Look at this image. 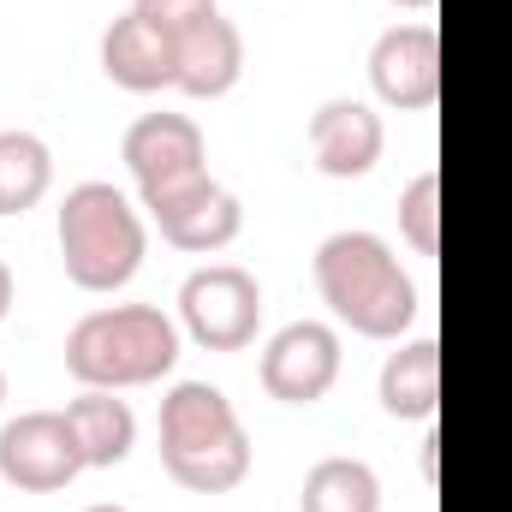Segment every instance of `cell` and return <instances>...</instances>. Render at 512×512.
Wrapping results in <instances>:
<instances>
[{
  "mask_svg": "<svg viewBox=\"0 0 512 512\" xmlns=\"http://www.w3.org/2000/svg\"><path fill=\"white\" fill-rule=\"evenodd\" d=\"M84 512H131V507H84Z\"/></svg>",
  "mask_w": 512,
  "mask_h": 512,
  "instance_id": "cell-23",
  "label": "cell"
},
{
  "mask_svg": "<svg viewBox=\"0 0 512 512\" xmlns=\"http://www.w3.org/2000/svg\"><path fill=\"white\" fill-rule=\"evenodd\" d=\"M66 423H72L78 453H84L90 471L126 465L131 447H137V417H131V405L114 393V387H84V393L66 405Z\"/></svg>",
  "mask_w": 512,
  "mask_h": 512,
  "instance_id": "cell-14",
  "label": "cell"
},
{
  "mask_svg": "<svg viewBox=\"0 0 512 512\" xmlns=\"http://www.w3.org/2000/svg\"><path fill=\"white\" fill-rule=\"evenodd\" d=\"M0 405H6V370H0Z\"/></svg>",
  "mask_w": 512,
  "mask_h": 512,
  "instance_id": "cell-24",
  "label": "cell"
},
{
  "mask_svg": "<svg viewBox=\"0 0 512 512\" xmlns=\"http://www.w3.org/2000/svg\"><path fill=\"white\" fill-rule=\"evenodd\" d=\"M382 411L399 423H429L441 405V346L435 340H405L399 352H387L382 364Z\"/></svg>",
  "mask_w": 512,
  "mask_h": 512,
  "instance_id": "cell-15",
  "label": "cell"
},
{
  "mask_svg": "<svg viewBox=\"0 0 512 512\" xmlns=\"http://www.w3.org/2000/svg\"><path fill=\"white\" fill-rule=\"evenodd\" d=\"M143 209H149V221L161 227V239H167L173 251H191V256L227 251V245L245 233L239 197H233L227 185H215L209 173H203V179H185V185H173V191L143 197Z\"/></svg>",
  "mask_w": 512,
  "mask_h": 512,
  "instance_id": "cell-7",
  "label": "cell"
},
{
  "mask_svg": "<svg viewBox=\"0 0 512 512\" xmlns=\"http://www.w3.org/2000/svg\"><path fill=\"white\" fill-rule=\"evenodd\" d=\"M370 84L387 108L423 114L441 96V36L435 24H393L370 48Z\"/></svg>",
  "mask_w": 512,
  "mask_h": 512,
  "instance_id": "cell-10",
  "label": "cell"
},
{
  "mask_svg": "<svg viewBox=\"0 0 512 512\" xmlns=\"http://www.w3.org/2000/svg\"><path fill=\"white\" fill-rule=\"evenodd\" d=\"M435 447H441V441H435V435H423V453H417V459H423V477H435Z\"/></svg>",
  "mask_w": 512,
  "mask_h": 512,
  "instance_id": "cell-21",
  "label": "cell"
},
{
  "mask_svg": "<svg viewBox=\"0 0 512 512\" xmlns=\"http://www.w3.org/2000/svg\"><path fill=\"white\" fill-rule=\"evenodd\" d=\"M298 512H382V477L364 459H346V453L316 459L304 471Z\"/></svg>",
  "mask_w": 512,
  "mask_h": 512,
  "instance_id": "cell-16",
  "label": "cell"
},
{
  "mask_svg": "<svg viewBox=\"0 0 512 512\" xmlns=\"http://www.w3.org/2000/svg\"><path fill=\"white\" fill-rule=\"evenodd\" d=\"M120 155H126L143 197L209 173V143H203V126L191 114H143V120H131Z\"/></svg>",
  "mask_w": 512,
  "mask_h": 512,
  "instance_id": "cell-9",
  "label": "cell"
},
{
  "mask_svg": "<svg viewBox=\"0 0 512 512\" xmlns=\"http://www.w3.org/2000/svg\"><path fill=\"white\" fill-rule=\"evenodd\" d=\"M262 393L280 405H316L340 382V334L328 322H286L262 346Z\"/></svg>",
  "mask_w": 512,
  "mask_h": 512,
  "instance_id": "cell-8",
  "label": "cell"
},
{
  "mask_svg": "<svg viewBox=\"0 0 512 512\" xmlns=\"http://www.w3.org/2000/svg\"><path fill=\"white\" fill-rule=\"evenodd\" d=\"M131 12H143V18H155L161 30H191L197 18H209V12H221L215 0H131Z\"/></svg>",
  "mask_w": 512,
  "mask_h": 512,
  "instance_id": "cell-19",
  "label": "cell"
},
{
  "mask_svg": "<svg viewBox=\"0 0 512 512\" xmlns=\"http://www.w3.org/2000/svg\"><path fill=\"white\" fill-rule=\"evenodd\" d=\"M179 322L203 352H245L262 328V286L239 262H209L179 286Z\"/></svg>",
  "mask_w": 512,
  "mask_h": 512,
  "instance_id": "cell-5",
  "label": "cell"
},
{
  "mask_svg": "<svg viewBox=\"0 0 512 512\" xmlns=\"http://www.w3.org/2000/svg\"><path fill=\"white\" fill-rule=\"evenodd\" d=\"M78 471H90V465L78 453L66 411H18L0 429V477L18 495H60L78 483Z\"/></svg>",
  "mask_w": 512,
  "mask_h": 512,
  "instance_id": "cell-6",
  "label": "cell"
},
{
  "mask_svg": "<svg viewBox=\"0 0 512 512\" xmlns=\"http://www.w3.org/2000/svg\"><path fill=\"white\" fill-rule=\"evenodd\" d=\"M316 292L322 304L364 340H399L417 322V286L376 233H328L316 245Z\"/></svg>",
  "mask_w": 512,
  "mask_h": 512,
  "instance_id": "cell-1",
  "label": "cell"
},
{
  "mask_svg": "<svg viewBox=\"0 0 512 512\" xmlns=\"http://www.w3.org/2000/svg\"><path fill=\"white\" fill-rule=\"evenodd\" d=\"M102 72L131 96L173 90V78H179V36L161 30L143 12H126V18H114L102 30Z\"/></svg>",
  "mask_w": 512,
  "mask_h": 512,
  "instance_id": "cell-12",
  "label": "cell"
},
{
  "mask_svg": "<svg viewBox=\"0 0 512 512\" xmlns=\"http://www.w3.org/2000/svg\"><path fill=\"white\" fill-rule=\"evenodd\" d=\"M310 161L322 179H364L387 149V126L382 114L358 96H334L310 114Z\"/></svg>",
  "mask_w": 512,
  "mask_h": 512,
  "instance_id": "cell-11",
  "label": "cell"
},
{
  "mask_svg": "<svg viewBox=\"0 0 512 512\" xmlns=\"http://www.w3.org/2000/svg\"><path fill=\"white\" fill-rule=\"evenodd\" d=\"M161 465L191 495H233L251 477V435L215 382H179L161 399Z\"/></svg>",
  "mask_w": 512,
  "mask_h": 512,
  "instance_id": "cell-2",
  "label": "cell"
},
{
  "mask_svg": "<svg viewBox=\"0 0 512 512\" xmlns=\"http://www.w3.org/2000/svg\"><path fill=\"white\" fill-rule=\"evenodd\" d=\"M393 6H405V12H429L435 0H393Z\"/></svg>",
  "mask_w": 512,
  "mask_h": 512,
  "instance_id": "cell-22",
  "label": "cell"
},
{
  "mask_svg": "<svg viewBox=\"0 0 512 512\" xmlns=\"http://www.w3.org/2000/svg\"><path fill=\"white\" fill-rule=\"evenodd\" d=\"M6 310H12V268H6V256H0V322H6Z\"/></svg>",
  "mask_w": 512,
  "mask_h": 512,
  "instance_id": "cell-20",
  "label": "cell"
},
{
  "mask_svg": "<svg viewBox=\"0 0 512 512\" xmlns=\"http://www.w3.org/2000/svg\"><path fill=\"white\" fill-rule=\"evenodd\" d=\"M399 233L417 256H441V173H417L399 191Z\"/></svg>",
  "mask_w": 512,
  "mask_h": 512,
  "instance_id": "cell-18",
  "label": "cell"
},
{
  "mask_svg": "<svg viewBox=\"0 0 512 512\" xmlns=\"http://www.w3.org/2000/svg\"><path fill=\"white\" fill-rule=\"evenodd\" d=\"M54 155L36 131H0V215H24L48 197Z\"/></svg>",
  "mask_w": 512,
  "mask_h": 512,
  "instance_id": "cell-17",
  "label": "cell"
},
{
  "mask_svg": "<svg viewBox=\"0 0 512 512\" xmlns=\"http://www.w3.org/2000/svg\"><path fill=\"white\" fill-rule=\"evenodd\" d=\"M179 364V328L161 304H108L72 322L66 376L84 387H149Z\"/></svg>",
  "mask_w": 512,
  "mask_h": 512,
  "instance_id": "cell-3",
  "label": "cell"
},
{
  "mask_svg": "<svg viewBox=\"0 0 512 512\" xmlns=\"http://www.w3.org/2000/svg\"><path fill=\"white\" fill-rule=\"evenodd\" d=\"M143 251H149V227H143L137 203L120 185L84 179V185L66 191V203H60V262H66L72 286L120 292L143 268Z\"/></svg>",
  "mask_w": 512,
  "mask_h": 512,
  "instance_id": "cell-4",
  "label": "cell"
},
{
  "mask_svg": "<svg viewBox=\"0 0 512 512\" xmlns=\"http://www.w3.org/2000/svg\"><path fill=\"white\" fill-rule=\"evenodd\" d=\"M239 78H245V36H239L233 18L209 12L191 30H179V78H173V90H185L191 102H221Z\"/></svg>",
  "mask_w": 512,
  "mask_h": 512,
  "instance_id": "cell-13",
  "label": "cell"
}]
</instances>
